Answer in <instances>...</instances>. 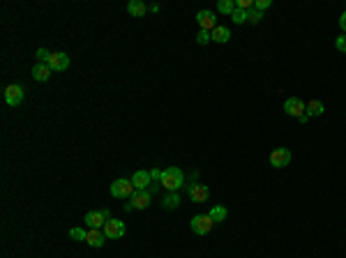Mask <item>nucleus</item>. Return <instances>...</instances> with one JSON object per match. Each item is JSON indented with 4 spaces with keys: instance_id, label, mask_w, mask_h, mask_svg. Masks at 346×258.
Returning <instances> with one entry per match:
<instances>
[{
    "instance_id": "f257e3e1",
    "label": "nucleus",
    "mask_w": 346,
    "mask_h": 258,
    "mask_svg": "<svg viewBox=\"0 0 346 258\" xmlns=\"http://www.w3.org/2000/svg\"><path fill=\"white\" fill-rule=\"evenodd\" d=\"M185 185V173L178 169V166H169L162 175V187L169 189V191H178V189Z\"/></svg>"
},
{
    "instance_id": "f03ea898",
    "label": "nucleus",
    "mask_w": 346,
    "mask_h": 258,
    "mask_svg": "<svg viewBox=\"0 0 346 258\" xmlns=\"http://www.w3.org/2000/svg\"><path fill=\"white\" fill-rule=\"evenodd\" d=\"M189 226H192V231H194L196 235H208V233L213 231L215 222L210 219V214H196V217H192Z\"/></svg>"
},
{
    "instance_id": "7ed1b4c3",
    "label": "nucleus",
    "mask_w": 346,
    "mask_h": 258,
    "mask_svg": "<svg viewBox=\"0 0 346 258\" xmlns=\"http://www.w3.org/2000/svg\"><path fill=\"white\" fill-rule=\"evenodd\" d=\"M134 185H132V180H115L113 185H111V196L113 198H132L134 196Z\"/></svg>"
},
{
    "instance_id": "20e7f679",
    "label": "nucleus",
    "mask_w": 346,
    "mask_h": 258,
    "mask_svg": "<svg viewBox=\"0 0 346 258\" xmlns=\"http://www.w3.org/2000/svg\"><path fill=\"white\" fill-rule=\"evenodd\" d=\"M289 164H291V150L277 148V150L270 152V166H273V169H284Z\"/></svg>"
},
{
    "instance_id": "39448f33",
    "label": "nucleus",
    "mask_w": 346,
    "mask_h": 258,
    "mask_svg": "<svg viewBox=\"0 0 346 258\" xmlns=\"http://www.w3.org/2000/svg\"><path fill=\"white\" fill-rule=\"evenodd\" d=\"M104 235H107L109 240H118V238H123L125 235V222H120V219H109L107 224H104Z\"/></svg>"
},
{
    "instance_id": "423d86ee",
    "label": "nucleus",
    "mask_w": 346,
    "mask_h": 258,
    "mask_svg": "<svg viewBox=\"0 0 346 258\" xmlns=\"http://www.w3.org/2000/svg\"><path fill=\"white\" fill-rule=\"evenodd\" d=\"M5 102H7V106H18L23 102V86H18V83L7 86L5 88Z\"/></svg>"
},
{
    "instance_id": "0eeeda50",
    "label": "nucleus",
    "mask_w": 346,
    "mask_h": 258,
    "mask_svg": "<svg viewBox=\"0 0 346 258\" xmlns=\"http://www.w3.org/2000/svg\"><path fill=\"white\" fill-rule=\"evenodd\" d=\"M109 219H111V217H109V210H95V212L86 214L83 222L88 224L90 228H104V224H107Z\"/></svg>"
},
{
    "instance_id": "6e6552de",
    "label": "nucleus",
    "mask_w": 346,
    "mask_h": 258,
    "mask_svg": "<svg viewBox=\"0 0 346 258\" xmlns=\"http://www.w3.org/2000/svg\"><path fill=\"white\" fill-rule=\"evenodd\" d=\"M284 111H286V116H291V118L305 116V102L298 97H289L284 102Z\"/></svg>"
},
{
    "instance_id": "1a4fd4ad",
    "label": "nucleus",
    "mask_w": 346,
    "mask_h": 258,
    "mask_svg": "<svg viewBox=\"0 0 346 258\" xmlns=\"http://www.w3.org/2000/svg\"><path fill=\"white\" fill-rule=\"evenodd\" d=\"M49 67L54 71H65L67 67H70V55L62 53V51H55V53H51V58H49Z\"/></svg>"
},
{
    "instance_id": "9d476101",
    "label": "nucleus",
    "mask_w": 346,
    "mask_h": 258,
    "mask_svg": "<svg viewBox=\"0 0 346 258\" xmlns=\"http://www.w3.org/2000/svg\"><path fill=\"white\" fill-rule=\"evenodd\" d=\"M196 21H199L201 30H210V33H213L215 28H217V18H215V14L210 9H201V12L196 14Z\"/></svg>"
},
{
    "instance_id": "9b49d317",
    "label": "nucleus",
    "mask_w": 346,
    "mask_h": 258,
    "mask_svg": "<svg viewBox=\"0 0 346 258\" xmlns=\"http://www.w3.org/2000/svg\"><path fill=\"white\" fill-rule=\"evenodd\" d=\"M132 185L136 191H141V189H150L152 185V178H150V171H136L132 175Z\"/></svg>"
},
{
    "instance_id": "f8f14e48",
    "label": "nucleus",
    "mask_w": 346,
    "mask_h": 258,
    "mask_svg": "<svg viewBox=\"0 0 346 258\" xmlns=\"http://www.w3.org/2000/svg\"><path fill=\"white\" fill-rule=\"evenodd\" d=\"M150 198H152L150 191H148V189H141V191H134V196L129 198V203L134 205V210H143V207L150 205Z\"/></svg>"
},
{
    "instance_id": "ddd939ff",
    "label": "nucleus",
    "mask_w": 346,
    "mask_h": 258,
    "mask_svg": "<svg viewBox=\"0 0 346 258\" xmlns=\"http://www.w3.org/2000/svg\"><path fill=\"white\" fill-rule=\"evenodd\" d=\"M187 194H189V198H192L194 203H203L210 191H208V187H205V185H199V182H194V185H189Z\"/></svg>"
},
{
    "instance_id": "4468645a",
    "label": "nucleus",
    "mask_w": 346,
    "mask_h": 258,
    "mask_svg": "<svg viewBox=\"0 0 346 258\" xmlns=\"http://www.w3.org/2000/svg\"><path fill=\"white\" fill-rule=\"evenodd\" d=\"M104 240H107V235H104V231H99V228H90L88 238H86V242H88L90 247H95V249L104 247Z\"/></svg>"
},
{
    "instance_id": "2eb2a0df",
    "label": "nucleus",
    "mask_w": 346,
    "mask_h": 258,
    "mask_svg": "<svg viewBox=\"0 0 346 258\" xmlns=\"http://www.w3.org/2000/svg\"><path fill=\"white\" fill-rule=\"evenodd\" d=\"M323 111H326V106H323V102H319V99H310V102L305 104V113L310 118L323 116Z\"/></svg>"
},
{
    "instance_id": "dca6fc26",
    "label": "nucleus",
    "mask_w": 346,
    "mask_h": 258,
    "mask_svg": "<svg viewBox=\"0 0 346 258\" xmlns=\"http://www.w3.org/2000/svg\"><path fill=\"white\" fill-rule=\"evenodd\" d=\"M51 67H49V65L46 63H37L35 67H33V79L35 81H49L51 79Z\"/></svg>"
},
{
    "instance_id": "f3484780",
    "label": "nucleus",
    "mask_w": 346,
    "mask_h": 258,
    "mask_svg": "<svg viewBox=\"0 0 346 258\" xmlns=\"http://www.w3.org/2000/svg\"><path fill=\"white\" fill-rule=\"evenodd\" d=\"M210 35H213V42H217V44H226V42L231 39V30L226 26H217Z\"/></svg>"
},
{
    "instance_id": "a211bd4d",
    "label": "nucleus",
    "mask_w": 346,
    "mask_h": 258,
    "mask_svg": "<svg viewBox=\"0 0 346 258\" xmlns=\"http://www.w3.org/2000/svg\"><path fill=\"white\" fill-rule=\"evenodd\" d=\"M148 9H150V7H148V5H146L143 0H132V2L127 5V12H129L132 17H143V14H146Z\"/></svg>"
},
{
    "instance_id": "6ab92c4d",
    "label": "nucleus",
    "mask_w": 346,
    "mask_h": 258,
    "mask_svg": "<svg viewBox=\"0 0 346 258\" xmlns=\"http://www.w3.org/2000/svg\"><path fill=\"white\" fill-rule=\"evenodd\" d=\"M210 219H213L215 224H219V222H224V219H226V207H224V205H215V207H210Z\"/></svg>"
},
{
    "instance_id": "aec40b11",
    "label": "nucleus",
    "mask_w": 346,
    "mask_h": 258,
    "mask_svg": "<svg viewBox=\"0 0 346 258\" xmlns=\"http://www.w3.org/2000/svg\"><path fill=\"white\" fill-rule=\"evenodd\" d=\"M162 205H164L166 210H176L178 205H180V194H178V191H169V196L162 201Z\"/></svg>"
},
{
    "instance_id": "412c9836",
    "label": "nucleus",
    "mask_w": 346,
    "mask_h": 258,
    "mask_svg": "<svg viewBox=\"0 0 346 258\" xmlns=\"http://www.w3.org/2000/svg\"><path fill=\"white\" fill-rule=\"evenodd\" d=\"M217 12H222V14H233V12H236V0H219Z\"/></svg>"
},
{
    "instance_id": "4be33fe9",
    "label": "nucleus",
    "mask_w": 346,
    "mask_h": 258,
    "mask_svg": "<svg viewBox=\"0 0 346 258\" xmlns=\"http://www.w3.org/2000/svg\"><path fill=\"white\" fill-rule=\"evenodd\" d=\"M247 12H249V9H240V7H236V12L231 14L233 23H245V21H249V18H247Z\"/></svg>"
},
{
    "instance_id": "5701e85b",
    "label": "nucleus",
    "mask_w": 346,
    "mask_h": 258,
    "mask_svg": "<svg viewBox=\"0 0 346 258\" xmlns=\"http://www.w3.org/2000/svg\"><path fill=\"white\" fill-rule=\"evenodd\" d=\"M70 238L72 240H76V242H86V238H88V233L83 231V228H70Z\"/></svg>"
},
{
    "instance_id": "b1692460",
    "label": "nucleus",
    "mask_w": 346,
    "mask_h": 258,
    "mask_svg": "<svg viewBox=\"0 0 346 258\" xmlns=\"http://www.w3.org/2000/svg\"><path fill=\"white\" fill-rule=\"evenodd\" d=\"M196 42H199V44H208V42H213V35H210V30H199V35H196Z\"/></svg>"
},
{
    "instance_id": "393cba45",
    "label": "nucleus",
    "mask_w": 346,
    "mask_h": 258,
    "mask_svg": "<svg viewBox=\"0 0 346 258\" xmlns=\"http://www.w3.org/2000/svg\"><path fill=\"white\" fill-rule=\"evenodd\" d=\"M247 18H249V23H258V21H261V18H263V12H258V9H249L247 12Z\"/></svg>"
},
{
    "instance_id": "a878e982",
    "label": "nucleus",
    "mask_w": 346,
    "mask_h": 258,
    "mask_svg": "<svg viewBox=\"0 0 346 258\" xmlns=\"http://www.w3.org/2000/svg\"><path fill=\"white\" fill-rule=\"evenodd\" d=\"M335 49L342 51V53H346V35H339L337 39H335Z\"/></svg>"
},
{
    "instance_id": "bb28decb",
    "label": "nucleus",
    "mask_w": 346,
    "mask_h": 258,
    "mask_svg": "<svg viewBox=\"0 0 346 258\" xmlns=\"http://www.w3.org/2000/svg\"><path fill=\"white\" fill-rule=\"evenodd\" d=\"M49 58H51V51H46V49H39V51H37V60H39V63H49Z\"/></svg>"
},
{
    "instance_id": "cd10ccee",
    "label": "nucleus",
    "mask_w": 346,
    "mask_h": 258,
    "mask_svg": "<svg viewBox=\"0 0 346 258\" xmlns=\"http://www.w3.org/2000/svg\"><path fill=\"white\" fill-rule=\"evenodd\" d=\"M273 5L270 0H254V9H258V12H263V9H268Z\"/></svg>"
},
{
    "instance_id": "c85d7f7f",
    "label": "nucleus",
    "mask_w": 346,
    "mask_h": 258,
    "mask_svg": "<svg viewBox=\"0 0 346 258\" xmlns=\"http://www.w3.org/2000/svg\"><path fill=\"white\" fill-rule=\"evenodd\" d=\"M162 175H164V171H162V169H152L150 171V178L152 180H160V182H162Z\"/></svg>"
},
{
    "instance_id": "c756f323",
    "label": "nucleus",
    "mask_w": 346,
    "mask_h": 258,
    "mask_svg": "<svg viewBox=\"0 0 346 258\" xmlns=\"http://www.w3.org/2000/svg\"><path fill=\"white\" fill-rule=\"evenodd\" d=\"M339 28L344 30V35H346V12L342 14V17H339Z\"/></svg>"
}]
</instances>
